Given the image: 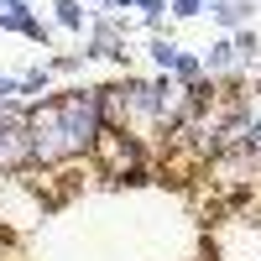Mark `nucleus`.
<instances>
[{
	"instance_id": "1",
	"label": "nucleus",
	"mask_w": 261,
	"mask_h": 261,
	"mask_svg": "<svg viewBox=\"0 0 261 261\" xmlns=\"http://www.w3.org/2000/svg\"><path fill=\"white\" fill-rule=\"evenodd\" d=\"M214 256L220 261H261V220L235 214L214 230Z\"/></svg>"
},
{
	"instance_id": "5",
	"label": "nucleus",
	"mask_w": 261,
	"mask_h": 261,
	"mask_svg": "<svg viewBox=\"0 0 261 261\" xmlns=\"http://www.w3.org/2000/svg\"><path fill=\"white\" fill-rule=\"evenodd\" d=\"M230 47H235V58H241V63H256V58H261V37H256L251 27H241V32L230 37Z\"/></svg>"
},
{
	"instance_id": "7",
	"label": "nucleus",
	"mask_w": 261,
	"mask_h": 261,
	"mask_svg": "<svg viewBox=\"0 0 261 261\" xmlns=\"http://www.w3.org/2000/svg\"><path fill=\"white\" fill-rule=\"evenodd\" d=\"M199 11H204V0H172V16L178 21H193Z\"/></svg>"
},
{
	"instance_id": "3",
	"label": "nucleus",
	"mask_w": 261,
	"mask_h": 261,
	"mask_svg": "<svg viewBox=\"0 0 261 261\" xmlns=\"http://www.w3.org/2000/svg\"><path fill=\"white\" fill-rule=\"evenodd\" d=\"M246 16H251L246 0H225V6H214V21H220L225 32H241V27H246Z\"/></svg>"
},
{
	"instance_id": "4",
	"label": "nucleus",
	"mask_w": 261,
	"mask_h": 261,
	"mask_svg": "<svg viewBox=\"0 0 261 261\" xmlns=\"http://www.w3.org/2000/svg\"><path fill=\"white\" fill-rule=\"evenodd\" d=\"M235 63H241V58H235V47H230V42H214V47L204 53V68H209V73H230Z\"/></svg>"
},
{
	"instance_id": "2",
	"label": "nucleus",
	"mask_w": 261,
	"mask_h": 261,
	"mask_svg": "<svg viewBox=\"0 0 261 261\" xmlns=\"http://www.w3.org/2000/svg\"><path fill=\"white\" fill-rule=\"evenodd\" d=\"M58 27L63 32H84V27H89V11H84V0H58Z\"/></svg>"
},
{
	"instance_id": "6",
	"label": "nucleus",
	"mask_w": 261,
	"mask_h": 261,
	"mask_svg": "<svg viewBox=\"0 0 261 261\" xmlns=\"http://www.w3.org/2000/svg\"><path fill=\"white\" fill-rule=\"evenodd\" d=\"M151 63H157V68L162 73H172V63H178V47H172V37H151Z\"/></svg>"
}]
</instances>
